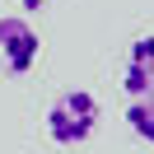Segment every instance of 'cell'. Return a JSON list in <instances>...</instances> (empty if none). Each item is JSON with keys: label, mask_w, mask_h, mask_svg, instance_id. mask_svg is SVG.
<instances>
[{"label": "cell", "mask_w": 154, "mask_h": 154, "mask_svg": "<svg viewBox=\"0 0 154 154\" xmlns=\"http://www.w3.org/2000/svg\"><path fill=\"white\" fill-rule=\"evenodd\" d=\"M126 126H131L135 140L154 145V89L145 98H131V103H126Z\"/></svg>", "instance_id": "4"}, {"label": "cell", "mask_w": 154, "mask_h": 154, "mask_svg": "<svg viewBox=\"0 0 154 154\" xmlns=\"http://www.w3.org/2000/svg\"><path fill=\"white\" fill-rule=\"evenodd\" d=\"M14 5H19V10H47L51 0H14Z\"/></svg>", "instance_id": "5"}, {"label": "cell", "mask_w": 154, "mask_h": 154, "mask_svg": "<svg viewBox=\"0 0 154 154\" xmlns=\"http://www.w3.org/2000/svg\"><path fill=\"white\" fill-rule=\"evenodd\" d=\"M126 98H145L154 89V38H135L126 51V75H122Z\"/></svg>", "instance_id": "3"}, {"label": "cell", "mask_w": 154, "mask_h": 154, "mask_svg": "<svg viewBox=\"0 0 154 154\" xmlns=\"http://www.w3.org/2000/svg\"><path fill=\"white\" fill-rule=\"evenodd\" d=\"M0 56H5V70L10 75H28L42 56V42L38 28H33L23 14H5L0 19Z\"/></svg>", "instance_id": "2"}, {"label": "cell", "mask_w": 154, "mask_h": 154, "mask_svg": "<svg viewBox=\"0 0 154 154\" xmlns=\"http://www.w3.org/2000/svg\"><path fill=\"white\" fill-rule=\"evenodd\" d=\"M94 126H98V98L89 94V89H66V94L47 107V135L61 149L84 145L89 135H94Z\"/></svg>", "instance_id": "1"}]
</instances>
